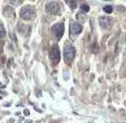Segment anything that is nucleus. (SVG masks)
<instances>
[{
  "label": "nucleus",
  "mask_w": 126,
  "mask_h": 123,
  "mask_svg": "<svg viewBox=\"0 0 126 123\" xmlns=\"http://www.w3.org/2000/svg\"><path fill=\"white\" fill-rule=\"evenodd\" d=\"M22 1H23V0H10V3H12V4H14V5H20Z\"/></svg>",
  "instance_id": "obj_13"
},
{
  "label": "nucleus",
  "mask_w": 126,
  "mask_h": 123,
  "mask_svg": "<svg viewBox=\"0 0 126 123\" xmlns=\"http://www.w3.org/2000/svg\"><path fill=\"white\" fill-rule=\"evenodd\" d=\"M5 35H7V32H5V29H4V26L0 23V39H4Z\"/></svg>",
  "instance_id": "obj_9"
},
{
  "label": "nucleus",
  "mask_w": 126,
  "mask_h": 123,
  "mask_svg": "<svg viewBox=\"0 0 126 123\" xmlns=\"http://www.w3.org/2000/svg\"><path fill=\"white\" fill-rule=\"evenodd\" d=\"M103 10H104L105 13H112V12H113V7H111V5H107V7L103 8Z\"/></svg>",
  "instance_id": "obj_10"
},
{
  "label": "nucleus",
  "mask_w": 126,
  "mask_h": 123,
  "mask_svg": "<svg viewBox=\"0 0 126 123\" xmlns=\"http://www.w3.org/2000/svg\"><path fill=\"white\" fill-rule=\"evenodd\" d=\"M75 57V48L72 47V45H65L64 48V60L66 64H72V61Z\"/></svg>",
  "instance_id": "obj_1"
},
{
  "label": "nucleus",
  "mask_w": 126,
  "mask_h": 123,
  "mask_svg": "<svg viewBox=\"0 0 126 123\" xmlns=\"http://www.w3.org/2000/svg\"><path fill=\"white\" fill-rule=\"evenodd\" d=\"M60 57H61V52L57 45H52L51 49H50V58H51V62L53 65H57L60 61Z\"/></svg>",
  "instance_id": "obj_3"
},
{
  "label": "nucleus",
  "mask_w": 126,
  "mask_h": 123,
  "mask_svg": "<svg viewBox=\"0 0 126 123\" xmlns=\"http://www.w3.org/2000/svg\"><path fill=\"white\" fill-rule=\"evenodd\" d=\"M68 4H69V7L72 8V9H74V8L77 7V3H75V0H68Z\"/></svg>",
  "instance_id": "obj_11"
},
{
  "label": "nucleus",
  "mask_w": 126,
  "mask_h": 123,
  "mask_svg": "<svg viewBox=\"0 0 126 123\" xmlns=\"http://www.w3.org/2000/svg\"><path fill=\"white\" fill-rule=\"evenodd\" d=\"M46 9H47V12L52 13V14H60L61 13V5L59 4L57 1H51L48 3L47 5H46Z\"/></svg>",
  "instance_id": "obj_5"
},
{
  "label": "nucleus",
  "mask_w": 126,
  "mask_h": 123,
  "mask_svg": "<svg viewBox=\"0 0 126 123\" xmlns=\"http://www.w3.org/2000/svg\"><path fill=\"white\" fill-rule=\"evenodd\" d=\"M82 31V25H79L78 22H73L70 25V35H77Z\"/></svg>",
  "instance_id": "obj_7"
},
{
  "label": "nucleus",
  "mask_w": 126,
  "mask_h": 123,
  "mask_svg": "<svg viewBox=\"0 0 126 123\" xmlns=\"http://www.w3.org/2000/svg\"><path fill=\"white\" fill-rule=\"evenodd\" d=\"M4 14H5V17L14 18V10H13V8L12 7H5L4 8Z\"/></svg>",
  "instance_id": "obj_8"
},
{
  "label": "nucleus",
  "mask_w": 126,
  "mask_h": 123,
  "mask_svg": "<svg viewBox=\"0 0 126 123\" xmlns=\"http://www.w3.org/2000/svg\"><path fill=\"white\" fill-rule=\"evenodd\" d=\"M0 98H1V96H0Z\"/></svg>",
  "instance_id": "obj_14"
},
{
  "label": "nucleus",
  "mask_w": 126,
  "mask_h": 123,
  "mask_svg": "<svg viewBox=\"0 0 126 123\" xmlns=\"http://www.w3.org/2000/svg\"><path fill=\"white\" fill-rule=\"evenodd\" d=\"M81 9H82V12L86 13V12H89V10H90V7H89L87 4H82V5H81Z\"/></svg>",
  "instance_id": "obj_12"
},
{
  "label": "nucleus",
  "mask_w": 126,
  "mask_h": 123,
  "mask_svg": "<svg viewBox=\"0 0 126 123\" xmlns=\"http://www.w3.org/2000/svg\"><path fill=\"white\" fill-rule=\"evenodd\" d=\"M20 16H21V18H23V20L30 21V20H33V18L35 17V9L33 7H30V5L23 7L22 10H21V13H20Z\"/></svg>",
  "instance_id": "obj_2"
},
{
  "label": "nucleus",
  "mask_w": 126,
  "mask_h": 123,
  "mask_svg": "<svg viewBox=\"0 0 126 123\" xmlns=\"http://www.w3.org/2000/svg\"><path fill=\"white\" fill-rule=\"evenodd\" d=\"M99 23H100V26L103 27V29H109V27L112 26V23H113V21H112L109 17H101Z\"/></svg>",
  "instance_id": "obj_6"
},
{
  "label": "nucleus",
  "mask_w": 126,
  "mask_h": 123,
  "mask_svg": "<svg viewBox=\"0 0 126 123\" xmlns=\"http://www.w3.org/2000/svg\"><path fill=\"white\" fill-rule=\"evenodd\" d=\"M51 34L53 35L55 39H61L62 34H64V25L62 23H56L51 27Z\"/></svg>",
  "instance_id": "obj_4"
}]
</instances>
